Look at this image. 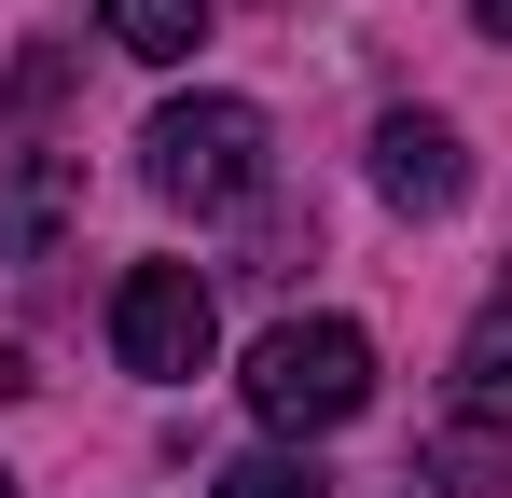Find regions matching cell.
I'll return each instance as SVG.
<instances>
[{
    "instance_id": "1",
    "label": "cell",
    "mask_w": 512,
    "mask_h": 498,
    "mask_svg": "<svg viewBox=\"0 0 512 498\" xmlns=\"http://www.w3.org/2000/svg\"><path fill=\"white\" fill-rule=\"evenodd\" d=\"M360 402H374V346H360V319H277L250 346V415H263V429L319 443V429H346Z\"/></svg>"
},
{
    "instance_id": "2",
    "label": "cell",
    "mask_w": 512,
    "mask_h": 498,
    "mask_svg": "<svg viewBox=\"0 0 512 498\" xmlns=\"http://www.w3.org/2000/svg\"><path fill=\"white\" fill-rule=\"evenodd\" d=\"M139 166H153V194L167 208H250L263 194V111L250 97H167L153 125H139Z\"/></svg>"
},
{
    "instance_id": "3",
    "label": "cell",
    "mask_w": 512,
    "mask_h": 498,
    "mask_svg": "<svg viewBox=\"0 0 512 498\" xmlns=\"http://www.w3.org/2000/svg\"><path fill=\"white\" fill-rule=\"evenodd\" d=\"M111 346H125V374H208V346H222V305H208V277L194 263H125V291H111Z\"/></svg>"
},
{
    "instance_id": "4",
    "label": "cell",
    "mask_w": 512,
    "mask_h": 498,
    "mask_svg": "<svg viewBox=\"0 0 512 498\" xmlns=\"http://www.w3.org/2000/svg\"><path fill=\"white\" fill-rule=\"evenodd\" d=\"M374 194H388V208H416V222H443V208L471 194L457 125H443V111H388V125H374Z\"/></svg>"
},
{
    "instance_id": "5",
    "label": "cell",
    "mask_w": 512,
    "mask_h": 498,
    "mask_svg": "<svg viewBox=\"0 0 512 498\" xmlns=\"http://www.w3.org/2000/svg\"><path fill=\"white\" fill-rule=\"evenodd\" d=\"M70 222H84V166L42 153V139H28V153H0V263H42Z\"/></svg>"
},
{
    "instance_id": "6",
    "label": "cell",
    "mask_w": 512,
    "mask_h": 498,
    "mask_svg": "<svg viewBox=\"0 0 512 498\" xmlns=\"http://www.w3.org/2000/svg\"><path fill=\"white\" fill-rule=\"evenodd\" d=\"M443 415H485V429H512V277L485 291V319L457 332V402Z\"/></svg>"
},
{
    "instance_id": "7",
    "label": "cell",
    "mask_w": 512,
    "mask_h": 498,
    "mask_svg": "<svg viewBox=\"0 0 512 498\" xmlns=\"http://www.w3.org/2000/svg\"><path fill=\"white\" fill-rule=\"evenodd\" d=\"M429 485H443V498H512V429L443 415V429H429Z\"/></svg>"
},
{
    "instance_id": "8",
    "label": "cell",
    "mask_w": 512,
    "mask_h": 498,
    "mask_svg": "<svg viewBox=\"0 0 512 498\" xmlns=\"http://www.w3.org/2000/svg\"><path fill=\"white\" fill-rule=\"evenodd\" d=\"M97 28H111L125 56H153V70H180V56L208 42V0H97Z\"/></svg>"
},
{
    "instance_id": "9",
    "label": "cell",
    "mask_w": 512,
    "mask_h": 498,
    "mask_svg": "<svg viewBox=\"0 0 512 498\" xmlns=\"http://www.w3.org/2000/svg\"><path fill=\"white\" fill-rule=\"evenodd\" d=\"M222 498H333V485H319L305 457H236V471H222Z\"/></svg>"
},
{
    "instance_id": "10",
    "label": "cell",
    "mask_w": 512,
    "mask_h": 498,
    "mask_svg": "<svg viewBox=\"0 0 512 498\" xmlns=\"http://www.w3.org/2000/svg\"><path fill=\"white\" fill-rule=\"evenodd\" d=\"M471 14H485V42H512V0H471Z\"/></svg>"
},
{
    "instance_id": "11",
    "label": "cell",
    "mask_w": 512,
    "mask_h": 498,
    "mask_svg": "<svg viewBox=\"0 0 512 498\" xmlns=\"http://www.w3.org/2000/svg\"><path fill=\"white\" fill-rule=\"evenodd\" d=\"M0 498H14V471H0Z\"/></svg>"
}]
</instances>
